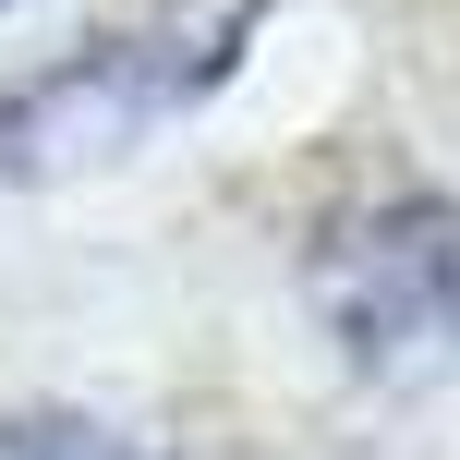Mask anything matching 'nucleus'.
Segmentation results:
<instances>
[{
    "label": "nucleus",
    "instance_id": "f257e3e1",
    "mask_svg": "<svg viewBox=\"0 0 460 460\" xmlns=\"http://www.w3.org/2000/svg\"><path fill=\"white\" fill-rule=\"evenodd\" d=\"M267 0H230V13H194V24H121V37H85L73 61L24 73L0 97V182H73V170L146 146L158 121H182L194 97H218L243 73Z\"/></svg>",
    "mask_w": 460,
    "mask_h": 460
},
{
    "label": "nucleus",
    "instance_id": "f03ea898",
    "mask_svg": "<svg viewBox=\"0 0 460 460\" xmlns=\"http://www.w3.org/2000/svg\"><path fill=\"white\" fill-rule=\"evenodd\" d=\"M315 315L351 364H460V194H376L315 230Z\"/></svg>",
    "mask_w": 460,
    "mask_h": 460
},
{
    "label": "nucleus",
    "instance_id": "7ed1b4c3",
    "mask_svg": "<svg viewBox=\"0 0 460 460\" xmlns=\"http://www.w3.org/2000/svg\"><path fill=\"white\" fill-rule=\"evenodd\" d=\"M0 460H158V448L97 424V412H13L0 424Z\"/></svg>",
    "mask_w": 460,
    "mask_h": 460
}]
</instances>
